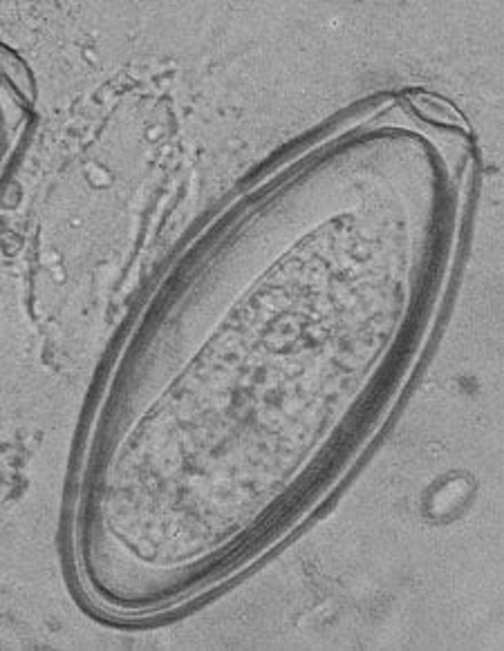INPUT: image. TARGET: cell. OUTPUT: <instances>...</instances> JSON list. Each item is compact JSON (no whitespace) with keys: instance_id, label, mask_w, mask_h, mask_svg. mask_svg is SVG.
Returning a JSON list of instances; mask_svg holds the SVG:
<instances>
[{"instance_id":"1","label":"cell","mask_w":504,"mask_h":651,"mask_svg":"<svg viewBox=\"0 0 504 651\" xmlns=\"http://www.w3.org/2000/svg\"><path fill=\"white\" fill-rule=\"evenodd\" d=\"M413 104L419 110V114H423L428 122L441 123V126H464V119L459 117L457 110L446 104L444 99H437V97L428 95H414Z\"/></svg>"}]
</instances>
